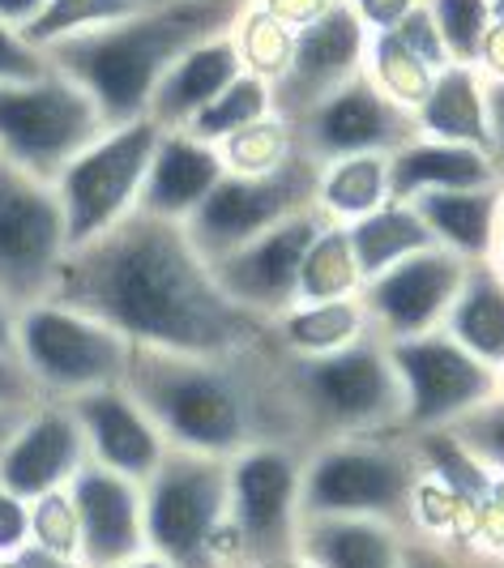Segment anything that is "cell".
<instances>
[{"mask_svg": "<svg viewBox=\"0 0 504 568\" xmlns=\"http://www.w3.org/2000/svg\"><path fill=\"white\" fill-rule=\"evenodd\" d=\"M159 138H163V129L141 115L133 124L103 129L94 142L60 168L52 189H57L60 214H64L69 253L99 240L103 231H112L120 219H129L138 210L141 184H145Z\"/></svg>", "mask_w": 504, "mask_h": 568, "instance_id": "obj_8", "label": "cell"}, {"mask_svg": "<svg viewBox=\"0 0 504 568\" xmlns=\"http://www.w3.org/2000/svg\"><path fill=\"white\" fill-rule=\"evenodd\" d=\"M13 355L43 402H73L115 389L129 376L133 342L99 316L60 300H34L13 316Z\"/></svg>", "mask_w": 504, "mask_h": 568, "instance_id": "obj_7", "label": "cell"}, {"mask_svg": "<svg viewBox=\"0 0 504 568\" xmlns=\"http://www.w3.org/2000/svg\"><path fill=\"white\" fill-rule=\"evenodd\" d=\"M501 398H504V372H501Z\"/></svg>", "mask_w": 504, "mask_h": 568, "instance_id": "obj_54", "label": "cell"}, {"mask_svg": "<svg viewBox=\"0 0 504 568\" xmlns=\"http://www.w3.org/2000/svg\"><path fill=\"white\" fill-rule=\"evenodd\" d=\"M115 568H171L163 556H154V551H141V556H133V560H124V565Z\"/></svg>", "mask_w": 504, "mask_h": 568, "instance_id": "obj_51", "label": "cell"}, {"mask_svg": "<svg viewBox=\"0 0 504 568\" xmlns=\"http://www.w3.org/2000/svg\"><path fill=\"white\" fill-rule=\"evenodd\" d=\"M448 338L466 346L487 368L504 372V274L492 261H471L462 291L445 316Z\"/></svg>", "mask_w": 504, "mask_h": 568, "instance_id": "obj_27", "label": "cell"}, {"mask_svg": "<svg viewBox=\"0 0 504 568\" xmlns=\"http://www.w3.org/2000/svg\"><path fill=\"white\" fill-rule=\"evenodd\" d=\"M304 449L261 440L226 457V521L244 568L295 565Z\"/></svg>", "mask_w": 504, "mask_h": 568, "instance_id": "obj_9", "label": "cell"}, {"mask_svg": "<svg viewBox=\"0 0 504 568\" xmlns=\"http://www.w3.org/2000/svg\"><path fill=\"white\" fill-rule=\"evenodd\" d=\"M240 73H244V57H240L235 30H226L219 39H205V43H196L193 52H184L175 60L168 69V78L154 85L145 120H154L163 133L189 129V120L196 112H205Z\"/></svg>", "mask_w": 504, "mask_h": 568, "instance_id": "obj_22", "label": "cell"}, {"mask_svg": "<svg viewBox=\"0 0 504 568\" xmlns=\"http://www.w3.org/2000/svg\"><path fill=\"white\" fill-rule=\"evenodd\" d=\"M367 78L381 85L385 94H390L393 103H402V108H420L423 94H427V85H432V69L423 64L393 30H381V34H367V60H364Z\"/></svg>", "mask_w": 504, "mask_h": 568, "instance_id": "obj_34", "label": "cell"}, {"mask_svg": "<svg viewBox=\"0 0 504 568\" xmlns=\"http://www.w3.org/2000/svg\"><path fill=\"white\" fill-rule=\"evenodd\" d=\"M48 0H0V22L13 30H27Z\"/></svg>", "mask_w": 504, "mask_h": 568, "instance_id": "obj_47", "label": "cell"}, {"mask_svg": "<svg viewBox=\"0 0 504 568\" xmlns=\"http://www.w3.org/2000/svg\"><path fill=\"white\" fill-rule=\"evenodd\" d=\"M69 256L57 189L0 154V295L13 308L48 300Z\"/></svg>", "mask_w": 504, "mask_h": 568, "instance_id": "obj_13", "label": "cell"}, {"mask_svg": "<svg viewBox=\"0 0 504 568\" xmlns=\"http://www.w3.org/2000/svg\"><path fill=\"white\" fill-rule=\"evenodd\" d=\"M504 184L492 154L475 145L432 142L415 138L390 154V201H415L420 193H448V189H492Z\"/></svg>", "mask_w": 504, "mask_h": 568, "instance_id": "obj_23", "label": "cell"}, {"mask_svg": "<svg viewBox=\"0 0 504 568\" xmlns=\"http://www.w3.org/2000/svg\"><path fill=\"white\" fill-rule=\"evenodd\" d=\"M223 175L226 163L223 154H219V145H205L189 138V133H180V129H171L154 145V159H150L145 184H141L138 210L184 227V219L205 201V193Z\"/></svg>", "mask_w": 504, "mask_h": 568, "instance_id": "obj_21", "label": "cell"}, {"mask_svg": "<svg viewBox=\"0 0 504 568\" xmlns=\"http://www.w3.org/2000/svg\"><path fill=\"white\" fill-rule=\"evenodd\" d=\"M393 34H397V39H402V43H406V48H411V52L432 69V73H441L445 64H453L448 52H445V43H441V30H436V22H432V13H427V4H423V0L406 13V18H402V22H397V27H393Z\"/></svg>", "mask_w": 504, "mask_h": 568, "instance_id": "obj_40", "label": "cell"}, {"mask_svg": "<svg viewBox=\"0 0 504 568\" xmlns=\"http://www.w3.org/2000/svg\"><path fill=\"white\" fill-rule=\"evenodd\" d=\"M13 316H18V308L0 295V355H13Z\"/></svg>", "mask_w": 504, "mask_h": 568, "instance_id": "obj_49", "label": "cell"}, {"mask_svg": "<svg viewBox=\"0 0 504 568\" xmlns=\"http://www.w3.org/2000/svg\"><path fill=\"white\" fill-rule=\"evenodd\" d=\"M453 64H478L483 39L492 30V0H423Z\"/></svg>", "mask_w": 504, "mask_h": 568, "instance_id": "obj_35", "label": "cell"}, {"mask_svg": "<svg viewBox=\"0 0 504 568\" xmlns=\"http://www.w3.org/2000/svg\"><path fill=\"white\" fill-rule=\"evenodd\" d=\"M445 432L466 449V454L475 457L492 479H504V398L501 394L492 402H483V406H475L471 415H462L457 424H448Z\"/></svg>", "mask_w": 504, "mask_h": 568, "instance_id": "obj_37", "label": "cell"}, {"mask_svg": "<svg viewBox=\"0 0 504 568\" xmlns=\"http://www.w3.org/2000/svg\"><path fill=\"white\" fill-rule=\"evenodd\" d=\"M492 265L504 274V205H501V227H496V248H492Z\"/></svg>", "mask_w": 504, "mask_h": 568, "instance_id": "obj_52", "label": "cell"}, {"mask_svg": "<svg viewBox=\"0 0 504 568\" xmlns=\"http://www.w3.org/2000/svg\"><path fill=\"white\" fill-rule=\"evenodd\" d=\"M390 359L402 385V432H445L475 406L501 394V372L475 359L466 346L432 329L420 338L390 342Z\"/></svg>", "mask_w": 504, "mask_h": 568, "instance_id": "obj_12", "label": "cell"}, {"mask_svg": "<svg viewBox=\"0 0 504 568\" xmlns=\"http://www.w3.org/2000/svg\"><path fill=\"white\" fill-rule=\"evenodd\" d=\"M483 99H487V133H492V163L504 180V78H483Z\"/></svg>", "mask_w": 504, "mask_h": 568, "instance_id": "obj_45", "label": "cell"}, {"mask_svg": "<svg viewBox=\"0 0 504 568\" xmlns=\"http://www.w3.org/2000/svg\"><path fill=\"white\" fill-rule=\"evenodd\" d=\"M316 175H321V163H312L300 150L291 159H282L279 168L256 171V175L226 171L205 193V201L184 219V235L201 253V261H219V256L244 248L256 235H265L270 227L312 210Z\"/></svg>", "mask_w": 504, "mask_h": 568, "instance_id": "obj_10", "label": "cell"}, {"mask_svg": "<svg viewBox=\"0 0 504 568\" xmlns=\"http://www.w3.org/2000/svg\"><path fill=\"white\" fill-rule=\"evenodd\" d=\"M48 300L99 316L133 346L175 355H231L270 329L226 300L180 223L141 210L64 256Z\"/></svg>", "mask_w": 504, "mask_h": 568, "instance_id": "obj_1", "label": "cell"}, {"mask_svg": "<svg viewBox=\"0 0 504 568\" xmlns=\"http://www.w3.org/2000/svg\"><path fill=\"white\" fill-rule=\"evenodd\" d=\"M462 568H504V556H492V551L466 556V551H462Z\"/></svg>", "mask_w": 504, "mask_h": 568, "instance_id": "obj_50", "label": "cell"}, {"mask_svg": "<svg viewBox=\"0 0 504 568\" xmlns=\"http://www.w3.org/2000/svg\"><path fill=\"white\" fill-rule=\"evenodd\" d=\"M291 129V142L312 163H334L351 154H393L420 138L415 112L393 103L390 94L364 73H355L346 85H337L330 99H321Z\"/></svg>", "mask_w": 504, "mask_h": 568, "instance_id": "obj_14", "label": "cell"}, {"mask_svg": "<svg viewBox=\"0 0 504 568\" xmlns=\"http://www.w3.org/2000/svg\"><path fill=\"white\" fill-rule=\"evenodd\" d=\"M355 9V18L367 27V34H381V30H393L420 0H346Z\"/></svg>", "mask_w": 504, "mask_h": 568, "instance_id": "obj_43", "label": "cell"}, {"mask_svg": "<svg viewBox=\"0 0 504 568\" xmlns=\"http://www.w3.org/2000/svg\"><path fill=\"white\" fill-rule=\"evenodd\" d=\"M27 542H30V505L0 487V560H9L13 551H22Z\"/></svg>", "mask_w": 504, "mask_h": 568, "instance_id": "obj_42", "label": "cell"}, {"mask_svg": "<svg viewBox=\"0 0 504 568\" xmlns=\"http://www.w3.org/2000/svg\"><path fill=\"white\" fill-rule=\"evenodd\" d=\"M423 466L415 440L406 432H372V436H337L312 445L304 454L300 513L316 517H364L385 521L393 530H415Z\"/></svg>", "mask_w": 504, "mask_h": 568, "instance_id": "obj_4", "label": "cell"}, {"mask_svg": "<svg viewBox=\"0 0 504 568\" xmlns=\"http://www.w3.org/2000/svg\"><path fill=\"white\" fill-rule=\"evenodd\" d=\"M138 9H141L138 0H48L39 9V18L22 34H27L39 52H48V48H57L64 39H78V34H90V30L99 27H112V22L138 13Z\"/></svg>", "mask_w": 504, "mask_h": 568, "instance_id": "obj_33", "label": "cell"}, {"mask_svg": "<svg viewBox=\"0 0 504 568\" xmlns=\"http://www.w3.org/2000/svg\"><path fill=\"white\" fill-rule=\"evenodd\" d=\"M30 406H0V454H4V445L13 440V432L22 427Z\"/></svg>", "mask_w": 504, "mask_h": 568, "instance_id": "obj_48", "label": "cell"}, {"mask_svg": "<svg viewBox=\"0 0 504 568\" xmlns=\"http://www.w3.org/2000/svg\"><path fill=\"white\" fill-rule=\"evenodd\" d=\"M78 517V560L82 568H115L145 551L141 484L85 462L64 487Z\"/></svg>", "mask_w": 504, "mask_h": 568, "instance_id": "obj_18", "label": "cell"}, {"mask_svg": "<svg viewBox=\"0 0 504 568\" xmlns=\"http://www.w3.org/2000/svg\"><path fill=\"white\" fill-rule=\"evenodd\" d=\"M360 270L346 244V231L337 223H325L321 235L312 240L304 270H300V300L295 304H325V300H346L360 295Z\"/></svg>", "mask_w": 504, "mask_h": 568, "instance_id": "obj_32", "label": "cell"}, {"mask_svg": "<svg viewBox=\"0 0 504 568\" xmlns=\"http://www.w3.org/2000/svg\"><path fill=\"white\" fill-rule=\"evenodd\" d=\"M0 568H4V560H0Z\"/></svg>", "mask_w": 504, "mask_h": 568, "instance_id": "obj_55", "label": "cell"}, {"mask_svg": "<svg viewBox=\"0 0 504 568\" xmlns=\"http://www.w3.org/2000/svg\"><path fill=\"white\" fill-rule=\"evenodd\" d=\"M124 389L145 406L168 449L180 454L226 462L261 440L309 454L282 381V351L270 342V329L231 355H175L133 346Z\"/></svg>", "mask_w": 504, "mask_h": 568, "instance_id": "obj_2", "label": "cell"}, {"mask_svg": "<svg viewBox=\"0 0 504 568\" xmlns=\"http://www.w3.org/2000/svg\"><path fill=\"white\" fill-rule=\"evenodd\" d=\"M39 389L27 376V368L18 364V355H0V406H34Z\"/></svg>", "mask_w": 504, "mask_h": 568, "instance_id": "obj_44", "label": "cell"}, {"mask_svg": "<svg viewBox=\"0 0 504 568\" xmlns=\"http://www.w3.org/2000/svg\"><path fill=\"white\" fill-rule=\"evenodd\" d=\"M145 551L171 568H244L226 521V462L171 449L141 487Z\"/></svg>", "mask_w": 504, "mask_h": 568, "instance_id": "obj_6", "label": "cell"}, {"mask_svg": "<svg viewBox=\"0 0 504 568\" xmlns=\"http://www.w3.org/2000/svg\"><path fill=\"white\" fill-rule=\"evenodd\" d=\"M270 115H274L270 82L244 69V73L226 85L205 112H196L193 120H189V129H180V133H189V138H196V142H205V145H223L226 138L244 133V129L270 120Z\"/></svg>", "mask_w": 504, "mask_h": 568, "instance_id": "obj_31", "label": "cell"}, {"mask_svg": "<svg viewBox=\"0 0 504 568\" xmlns=\"http://www.w3.org/2000/svg\"><path fill=\"white\" fill-rule=\"evenodd\" d=\"M82 466L85 440L69 402H34L0 454V487L30 505L48 491L69 487Z\"/></svg>", "mask_w": 504, "mask_h": 568, "instance_id": "obj_19", "label": "cell"}, {"mask_svg": "<svg viewBox=\"0 0 504 568\" xmlns=\"http://www.w3.org/2000/svg\"><path fill=\"white\" fill-rule=\"evenodd\" d=\"M420 210L423 227L445 253L471 261H492L496 227H501L504 184L492 189H448V193H420L411 201Z\"/></svg>", "mask_w": 504, "mask_h": 568, "instance_id": "obj_24", "label": "cell"}, {"mask_svg": "<svg viewBox=\"0 0 504 568\" xmlns=\"http://www.w3.org/2000/svg\"><path fill=\"white\" fill-rule=\"evenodd\" d=\"M4 568H82V560H69V556H57V551H43V547H34L27 542L22 551H13Z\"/></svg>", "mask_w": 504, "mask_h": 568, "instance_id": "obj_46", "label": "cell"}, {"mask_svg": "<svg viewBox=\"0 0 504 568\" xmlns=\"http://www.w3.org/2000/svg\"><path fill=\"white\" fill-rule=\"evenodd\" d=\"M415 129H420V138H432V142L475 145L483 154H492L483 69L478 64H445L415 108Z\"/></svg>", "mask_w": 504, "mask_h": 568, "instance_id": "obj_26", "label": "cell"}, {"mask_svg": "<svg viewBox=\"0 0 504 568\" xmlns=\"http://www.w3.org/2000/svg\"><path fill=\"white\" fill-rule=\"evenodd\" d=\"M141 9H154V4H168V0H138Z\"/></svg>", "mask_w": 504, "mask_h": 568, "instance_id": "obj_53", "label": "cell"}, {"mask_svg": "<svg viewBox=\"0 0 504 568\" xmlns=\"http://www.w3.org/2000/svg\"><path fill=\"white\" fill-rule=\"evenodd\" d=\"M52 73L48 52H39L22 30L0 22V85H30Z\"/></svg>", "mask_w": 504, "mask_h": 568, "instance_id": "obj_39", "label": "cell"}, {"mask_svg": "<svg viewBox=\"0 0 504 568\" xmlns=\"http://www.w3.org/2000/svg\"><path fill=\"white\" fill-rule=\"evenodd\" d=\"M325 223L330 219L312 205L304 214H295L279 227H270L265 235L249 240L244 248L210 261V274L223 286L231 304H240L244 313L270 325L274 316H282L300 300V270H304V256H309L312 240L321 235Z\"/></svg>", "mask_w": 504, "mask_h": 568, "instance_id": "obj_16", "label": "cell"}, {"mask_svg": "<svg viewBox=\"0 0 504 568\" xmlns=\"http://www.w3.org/2000/svg\"><path fill=\"white\" fill-rule=\"evenodd\" d=\"M376 334L364 313L360 295L346 300H325V304H291L282 316L270 321V342L282 355L312 359V355H334L351 342Z\"/></svg>", "mask_w": 504, "mask_h": 568, "instance_id": "obj_28", "label": "cell"}, {"mask_svg": "<svg viewBox=\"0 0 504 568\" xmlns=\"http://www.w3.org/2000/svg\"><path fill=\"white\" fill-rule=\"evenodd\" d=\"M103 129L94 99L60 69L43 82L0 85V154L48 184Z\"/></svg>", "mask_w": 504, "mask_h": 568, "instance_id": "obj_11", "label": "cell"}, {"mask_svg": "<svg viewBox=\"0 0 504 568\" xmlns=\"http://www.w3.org/2000/svg\"><path fill=\"white\" fill-rule=\"evenodd\" d=\"M342 231H346V244H351V256H355L360 283L385 274L390 265H397V261H406L411 253H423V248L436 244L411 201H385L381 210H372L364 219L346 223Z\"/></svg>", "mask_w": 504, "mask_h": 568, "instance_id": "obj_29", "label": "cell"}, {"mask_svg": "<svg viewBox=\"0 0 504 568\" xmlns=\"http://www.w3.org/2000/svg\"><path fill=\"white\" fill-rule=\"evenodd\" d=\"M219 154H223L226 171H235V175H256V171H270V168H279L282 159H291V154H295V142H291V129L270 115V120L252 124L244 133L226 138V142L219 145Z\"/></svg>", "mask_w": 504, "mask_h": 568, "instance_id": "obj_36", "label": "cell"}, {"mask_svg": "<svg viewBox=\"0 0 504 568\" xmlns=\"http://www.w3.org/2000/svg\"><path fill=\"white\" fill-rule=\"evenodd\" d=\"M30 542L78 560V517H73V500L64 487L30 500Z\"/></svg>", "mask_w": 504, "mask_h": 568, "instance_id": "obj_38", "label": "cell"}, {"mask_svg": "<svg viewBox=\"0 0 504 568\" xmlns=\"http://www.w3.org/2000/svg\"><path fill=\"white\" fill-rule=\"evenodd\" d=\"M385 201H390V154H351V159L321 163L316 210L330 223L346 227L372 210H381Z\"/></svg>", "mask_w": 504, "mask_h": 568, "instance_id": "obj_30", "label": "cell"}, {"mask_svg": "<svg viewBox=\"0 0 504 568\" xmlns=\"http://www.w3.org/2000/svg\"><path fill=\"white\" fill-rule=\"evenodd\" d=\"M282 381L309 449L337 436L402 432V385L381 334H367L334 355H282Z\"/></svg>", "mask_w": 504, "mask_h": 568, "instance_id": "obj_5", "label": "cell"}, {"mask_svg": "<svg viewBox=\"0 0 504 568\" xmlns=\"http://www.w3.org/2000/svg\"><path fill=\"white\" fill-rule=\"evenodd\" d=\"M402 539L385 521L364 517H316L300 526L295 565L304 568H402Z\"/></svg>", "mask_w": 504, "mask_h": 568, "instance_id": "obj_25", "label": "cell"}, {"mask_svg": "<svg viewBox=\"0 0 504 568\" xmlns=\"http://www.w3.org/2000/svg\"><path fill=\"white\" fill-rule=\"evenodd\" d=\"M364 60L367 27L355 18V9L346 0H330L312 22L291 30L286 64L270 82L274 120L295 124L321 99H330L337 85H346L355 73H364Z\"/></svg>", "mask_w": 504, "mask_h": 568, "instance_id": "obj_15", "label": "cell"}, {"mask_svg": "<svg viewBox=\"0 0 504 568\" xmlns=\"http://www.w3.org/2000/svg\"><path fill=\"white\" fill-rule=\"evenodd\" d=\"M402 568H462V551L445 535L411 530L402 539Z\"/></svg>", "mask_w": 504, "mask_h": 568, "instance_id": "obj_41", "label": "cell"}, {"mask_svg": "<svg viewBox=\"0 0 504 568\" xmlns=\"http://www.w3.org/2000/svg\"><path fill=\"white\" fill-rule=\"evenodd\" d=\"M252 0H168L138 9L112 27L48 48L52 69L82 85L94 99L103 124H133L150 108L154 85L196 43L219 39L249 13Z\"/></svg>", "mask_w": 504, "mask_h": 568, "instance_id": "obj_3", "label": "cell"}, {"mask_svg": "<svg viewBox=\"0 0 504 568\" xmlns=\"http://www.w3.org/2000/svg\"><path fill=\"white\" fill-rule=\"evenodd\" d=\"M69 410L82 427L85 462H94V466H103L112 475H124V479L145 487L150 475L163 466V457L171 454L163 432L154 427L145 406L124 385L82 394V398L69 402Z\"/></svg>", "mask_w": 504, "mask_h": 568, "instance_id": "obj_20", "label": "cell"}, {"mask_svg": "<svg viewBox=\"0 0 504 568\" xmlns=\"http://www.w3.org/2000/svg\"><path fill=\"white\" fill-rule=\"evenodd\" d=\"M462 278H466V261L432 244L390 265L385 274L367 278L360 286V300H364L372 329L385 342L420 338L445 325L448 308L462 291Z\"/></svg>", "mask_w": 504, "mask_h": 568, "instance_id": "obj_17", "label": "cell"}]
</instances>
